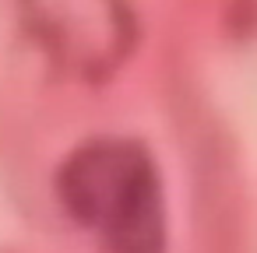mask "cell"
Wrapping results in <instances>:
<instances>
[{
    "mask_svg": "<svg viewBox=\"0 0 257 253\" xmlns=\"http://www.w3.org/2000/svg\"><path fill=\"white\" fill-rule=\"evenodd\" d=\"M53 193L95 253H169L166 179L138 137H85L57 165Z\"/></svg>",
    "mask_w": 257,
    "mask_h": 253,
    "instance_id": "cell-1",
    "label": "cell"
},
{
    "mask_svg": "<svg viewBox=\"0 0 257 253\" xmlns=\"http://www.w3.org/2000/svg\"><path fill=\"white\" fill-rule=\"evenodd\" d=\"M22 15L46 57L81 81L113 78L138 39L127 0H22Z\"/></svg>",
    "mask_w": 257,
    "mask_h": 253,
    "instance_id": "cell-2",
    "label": "cell"
}]
</instances>
